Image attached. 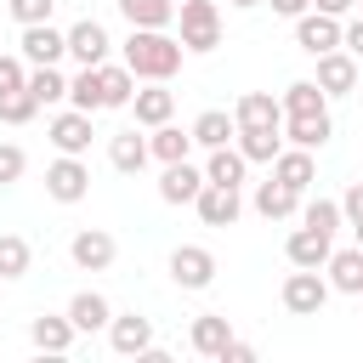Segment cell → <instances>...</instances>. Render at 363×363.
Returning a JSON list of instances; mask_svg holds the SVG:
<instances>
[{
  "instance_id": "cell-44",
  "label": "cell",
  "mask_w": 363,
  "mask_h": 363,
  "mask_svg": "<svg viewBox=\"0 0 363 363\" xmlns=\"http://www.w3.org/2000/svg\"><path fill=\"white\" fill-rule=\"evenodd\" d=\"M346 45H352V51H357V57H363V17H357V23H352V28H346Z\"/></svg>"
},
{
  "instance_id": "cell-22",
  "label": "cell",
  "mask_w": 363,
  "mask_h": 363,
  "mask_svg": "<svg viewBox=\"0 0 363 363\" xmlns=\"http://www.w3.org/2000/svg\"><path fill=\"white\" fill-rule=\"evenodd\" d=\"M233 130H238V119H233V113H221V108H210V113H199V119H193V142H204V147H221Z\"/></svg>"
},
{
  "instance_id": "cell-37",
  "label": "cell",
  "mask_w": 363,
  "mask_h": 363,
  "mask_svg": "<svg viewBox=\"0 0 363 363\" xmlns=\"http://www.w3.org/2000/svg\"><path fill=\"white\" fill-rule=\"evenodd\" d=\"M306 221H312V227H323V233H335V227H340V204L312 199V204H306Z\"/></svg>"
},
{
  "instance_id": "cell-48",
  "label": "cell",
  "mask_w": 363,
  "mask_h": 363,
  "mask_svg": "<svg viewBox=\"0 0 363 363\" xmlns=\"http://www.w3.org/2000/svg\"><path fill=\"white\" fill-rule=\"evenodd\" d=\"M357 85H363V68H357Z\"/></svg>"
},
{
  "instance_id": "cell-16",
  "label": "cell",
  "mask_w": 363,
  "mask_h": 363,
  "mask_svg": "<svg viewBox=\"0 0 363 363\" xmlns=\"http://www.w3.org/2000/svg\"><path fill=\"white\" fill-rule=\"evenodd\" d=\"M295 199H301V187H289L284 176H267V182L255 187V210H261V216H289Z\"/></svg>"
},
{
  "instance_id": "cell-12",
  "label": "cell",
  "mask_w": 363,
  "mask_h": 363,
  "mask_svg": "<svg viewBox=\"0 0 363 363\" xmlns=\"http://www.w3.org/2000/svg\"><path fill=\"white\" fill-rule=\"evenodd\" d=\"M68 51H74L79 62H102V57H108V28L91 23V17L74 23V28H68Z\"/></svg>"
},
{
  "instance_id": "cell-10",
  "label": "cell",
  "mask_w": 363,
  "mask_h": 363,
  "mask_svg": "<svg viewBox=\"0 0 363 363\" xmlns=\"http://www.w3.org/2000/svg\"><path fill=\"white\" fill-rule=\"evenodd\" d=\"M51 142H57L62 153H79V147H91V113H85V108H74V113H57V119H51Z\"/></svg>"
},
{
  "instance_id": "cell-17",
  "label": "cell",
  "mask_w": 363,
  "mask_h": 363,
  "mask_svg": "<svg viewBox=\"0 0 363 363\" xmlns=\"http://www.w3.org/2000/svg\"><path fill=\"white\" fill-rule=\"evenodd\" d=\"M318 85H323V91H352V85H357V62L340 57V51H323V57H318Z\"/></svg>"
},
{
  "instance_id": "cell-41",
  "label": "cell",
  "mask_w": 363,
  "mask_h": 363,
  "mask_svg": "<svg viewBox=\"0 0 363 363\" xmlns=\"http://www.w3.org/2000/svg\"><path fill=\"white\" fill-rule=\"evenodd\" d=\"M340 210L352 216V227L363 221V182H352V187H346V204H340Z\"/></svg>"
},
{
  "instance_id": "cell-9",
  "label": "cell",
  "mask_w": 363,
  "mask_h": 363,
  "mask_svg": "<svg viewBox=\"0 0 363 363\" xmlns=\"http://www.w3.org/2000/svg\"><path fill=\"white\" fill-rule=\"evenodd\" d=\"M289 261H295V267H323V261H329V233L312 227V221L295 227V233H289Z\"/></svg>"
},
{
  "instance_id": "cell-25",
  "label": "cell",
  "mask_w": 363,
  "mask_h": 363,
  "mask_svg": "<svg viewBox=\"0 0 363 363\" xmlns=\"http://www.w3.org/2000/svg\"><path fill=\"white\" fill-rule=\"evenodd\" d=\"M68 318H74V329H102L113 312H108V301H102V295H91V289H85V295H74V301H68Z\"/></svg>"
},
{
  "instance_id": "cell-26",
  "label": "cell",
  "mask_w": 363,
  "mask_h": 363,
  "mask_svg": "<svg viewBox=\"0 0 363 363\" xmlns=\"http://www.w3.org/2000/svg\"><path fill=\"white\" fill-rule=\"evenodd\" d=\"M74 340V318H34V346L40 352H68Z\"/></svg>"
},
{
  "instance_id": "cell-45",
  "label": "cell",
  "mask_w": 363,
  "mask_h": 363,
  "mask_svg": "<svg viewBox=\"0 0 363 363\" xmlns=\"http://www.w3.org/2000/svg\"><path fill=\"white\" fill-rule=\"evenodd\" d=\"M312 6H318V11H346L352 0H312Z\"/></svg>"
},
{
  "instance_id": "cell-39",
  "label": "cell",
  "mask_w": 363,
  "mask_h": 363,
  "mask_svg": "<svg viewBox=\"0 0 363 363\" xmlns=\"http://www.w3.org/2000/svg\"><path fill=\"white\" fill-rule=\"evenodd\" d=\"M17 176H23V147L0 142V182H17Z\"/></svg>"
},
{
  "instance_id": "cell-8",
  "label": "cell",
  "mask_w": 363,
  "mask_h": 363,
  "mask_svg": "<svg viewBox=\"0 0 363 363\" xmlns=\"http://www.w3.org/2000/svg\"><path fill=\"white\" fill-rule=\"evenodd\" d=\"M62 51H68V34H57L51 23H28L23 28V57L28 62H57Z\"/></svg>"
},
{
  "instance_id": "cell-43",
  "label": "cell",
  "mask_w": 363,
  "mask_h": 363,
  "mask_svg": "<svg viewBox=\"0 0 363 363\" xmlns=\"http://www.w3.org/2000/svg\"><path fill=\"white\" fill-rule=\"evenodd\" d=\"M312 0H272V11H284V17H301Z\"/></svg>"
},
{
  "instance_id": "cell-7",
  "label": "cell",
  "mask_w": 363,
  "mask_h": 363,
  "mask_svg": "<svg viewBox=\"0 0 363 363\" xmlns=\"http://www.w3.org/2000/svg\"><path fill=\"white\" fill-rule=\"evenodd\" d=\"M199 216H204L210 227H227V221H238V187L204 182V187H199Z\"/></svg>"
},
{
  "instance_id": "cell-27",
  "label": "cell",
  "mask_w": 363,
  "mask_h": 363,
  "mask_svg": "<svg viewBox=\"0 0 363 363\" xmlns=\"http://www.w3.org/2000/svg\"><path fill=\"white\" fill-rule=\"evenodd\" d=\"M170 108H176V96H170V91H159V85L136 91V119H142V125H164V119H170Z\"/></svg>"
},
{
  "instance_id": "cell-19",
  "label": "cell",
  "mask_w": 363,
  "mask_h": 363,
  "mask_svg": "<svg viewBox=\"0 0 363 363\" xmlns=\"http://www.w3.org/2000/svg\"><path fill=\"white\" fill-rule=\"evenodd\" d=\"M74 261H79V267H91V272H96V267H108V261H113V238H108L102 227H85V233L74 238Z\"/></svg>"
},
{
  "instance_id": "cell-31",
  "label": "cell",
  "mask_w": 363,
  "mask_h": 363,
  "mask_svg": "<svg viewBox=\"0 0 363 363\" xmlns=\"http://www.w3.org/2000/svg\"><path fill=\"white\" fill-rule=\"evenodd\" d=\"M244 142V159H278V125H250V130H238Z\"/></svg>"
},
{
  "instance_id": "cell-42",
  "label": "cell",
  "mask_w": 363,
  "mask_h": 363,
  "mask_svg": "<svg viewBox=\"0 0 363 363\" xmlns=\"http://www.w3.org/2000/svg\"><path fill=\"white\" fill-rule=\"evenodd\" d=\"M221 357H227V363H244V357H255V352H250L244 340H227V352H221Z\"/></svg>"
},
{
  "instance_id": "cell-36",
  "label": "cell",
  "mask_w": 363,
  "mask_h": 363,
  "mask_svg": "<svg viewBox=\"0 0 363 363\" xmlns=\"http://www.w3.org/2000/svg\"><path fill=\"white\" fill-rule=\"evenodd\" d=\"M102 91H108V108L130 102V68H108L102 62Z\"/></svg>"
},
{
  "instance_id": "cell-40",
  "label": "cell",
  "mask_w": 363,
  "mask_h": 363,
  "mask_svg": "<svg viewBox=\"0 0 363 363\" xmlns=\"http://www.w3.org/2000/svg\"><path fill=\"white\" fill-rule=\"evenodd\" d=\"M17 85H28L23 62H17V57H0V96H6V91H17Z\"/></svg>"
},
{
  "instance_id": "cell-35",
  "label": "cell",
  "mask_w": 363,
  "mask_h": 363,
  "mask_svg": "<svg viewBox=\"0 0 363 363\" xmlns=\"http://www.w3.org/2000/svg\"><path fill=\"white\" fill-rule=\"evenodd\" d=\"M34 108H40V102H34V91H28V85H17V91H6V96H0V119H11V125H23Z\"/></svg>"
},
{
  "instance_id": "cell-20",
  "label": "cell",
  "mask_w": 363,
  "mask_h": 363,
  "mask_svg": "<svg viewBox=\"0 0 363 363\" xmlns=\"http://www.w3.org/2000/svg\"><path fill=\"white\" fill-rule=\"evenodd\" d=\"M329 130H335L329 108H323V113H289V136H295V147H318V142H329Z\"/></svg>"
},
{
  "instance_id": "cell-14",
  "label": "cell",
  "mask_w": 363,
  "mask_h": 363,
  "mask_svg": "<svg viewBox=\"0 0 363 363\" xmlns=\"http://www.w3.org/2000/svg\"><path fill=\"white\" fill-rule=\"evenodd\" d=\"M68 96H74V108H85V113L108 108V91H102V62H85V74H79V79H68Z\"/></svg>"
},
{
  "instance_id": "cell-33",
  "label": "cell",
  "mask_w": 363,
  "mask_h": 363,
  "mask_svg": "<svg viewBox=\"0 0 363 363\" xmlns=\"http://www.w3.org/2000/svg\"><path fill=\"white\" fill-rule=\"evenodd\" d=\"M119 11L136 23V28H159L170 17V0H119Z\"/></svg>"
},
{
  "instance_id": "cell-3",
  "label": "cell",
  "mask_w": 363,
  "mask_h": 363,
  "mask_svg": "<svg viewBox=\"0 0 363 363\" xmlns=\"http://www.w3.org/2000/svg\"><path fill=\"white\" fill-rule=\"evenodd\" d=\"M85 187H91V170L68 153V159H57L51 170H45V193L51 199H62V204H74V199H85Z\"/></svg>"
},
{
  "instance_id": "cell-29",
  "label": "cell",
  "mask_w": 363,
  "mask_h": 363,
  "mask_svg": "<svg viewBox=\"0 0 363 363\" xmlns=\"http://www.w3.org/2000/svg\"><path fill=\"white\" fill-rule=\"evenodd\" d=\"M28 91H34V102H57V96H68V79H62L51 62H34V74H28Z\"/></svg>"
},
{
  "instance_id": "cell-47",
  "label": "cell",
  "mask_w": 363,
  "mask_h": 363,
  "mask_svg": "<svg viewBox=\"0 0 363 363\" xmlns=\"http://www.w3.org/2000/svg\"><path fill=\"white\" fill-rule=\"evenodd\" d=\"M233 6H255V0H233Z\"/></svg>"
},
{
  "instance_id": "cell-5",
  "label": "cell",
  "mask_w": 363,
  "mask_h": 363,
  "mask_svg": "<svg viewBox=\"0 0 363 363\" xmlns=\"http://www.w3.org/2000/svg\"><path fill=\"white\" fill-rule=\"evenodd\" d=\"M323 295H329V284L318 278V267H301V272L284 278V306H289V312H318Z\"/></svg>"
},
{
  "instance_id": "cell-38",
  "label": "cell",
  "mask_w": 363,
  "mask_h": 363,
  "mask_svg": "<svg viewBox=\"0 0 363 363\" xmlns=\"http://www.w3.org/2000/svg\"><path fill=\"white\" fill-rule=\"evenodd\" d=\"M11 17L28 28V23H51V0H11Z\"/></svg>"
},
{
  "instance_id": "cell-32",
  "label": "cell",
  "mask_w": 363,
  "mask_h": 363,
  "mask_svg": "<svg viewBox=\"0 0 363 363\" xmlns=\"http://www.w3.org/2000/svg\"><path fill=\"white\" fill-rule=\"evenodd\" d=\"M17 272H28V238L0 233V278H17Z\"/></svg>"
},
{
  "instance_id": "cell-34",
  "label": "cell",
  "mask_w": 363,
  "mask_h": 363,
  "mask_svg": "<svg viewBox=\"0 0 363 363\" xmlns=\"http://www.w3.org/2000/svg\"><path fill=\"white\" fill-rule=\"evenodd\" d=\"M187 142H193V136H182V130H170V125H164V130H153V142H147V147H153L164 164H176V159H187Z\"/></svg>"
},
{
  "instance_id": "cell-13",
  "label": "cell",
  "mask_w": 363,
  "mask_h": 363,
  "mask_svg": "<svg viewBox=\"0 0 363 363\" xmlns=\"http://www.w3.org/2000/svg\"><path fill=\"white\" fill-rule=\"evenodd\" d=\"M329 278H335V289H346V295H363V244H352V250H335V255H329Z\"/></svg>"
},
{
  "instance_id": "cell-18",
  "label": "cell",
  "mask_w": 363,
  "mask_h": 363,
  "mask_svg": "<svg viewBox=\"0 0 363 363\" xmlns=\"http://www.w3.org/2000/svg\"><path fill=\"white\" fill-rule=\"evenodd\" d=\"M233 119H238V130H250V125H278V102H272L267 91H244L238 108H233Z\"/></svg>"
},
{
  "instance_id": "cell-6",
  "label": "cell",
  "mask_w": 363,
  "mask_h": 363,
  "mask_svg": "<svg viewBox=\"0 0 363 363\" xmlns=\"http://www.w3.org/2000/svg\"><path fill=\"white\" fill-rule=\"evenodd\" d=\"M295 40L312 51V57H323V51H335L340 45V28H335V11H301V23H295Z\"/></svg>"
},
{
  "instance_id": "cell-28",
  "label": "cell",
  "mask_w": 363,
  "mask_h": 363,
  "mask_svg": "<svg viewBox=\"0 0 363 363\" xmlns=\"http://www.w3.org/2000/svg\"><path fill=\"white\" fill-rule=\"evenodd\" d=\"M147 340H153L147 335V318H136V312L130 318H113V352H147Z\"/></svg>"
},
{
  "instance_id": "cell-1",
  "label": "cell",
  "mask_w": 363,
  "mask_h": 363,
  "mask_svg": "<svg viewBox=\"0 0 363 363\" xmlns=\"http://www.w3.org/2000/svg\"><path fill=\"white\" fill-rule=\"evenodd\" d=\"M176 62H182V45L164 40L159 28H136V34L125 40V68H130V74L164 79V74H176Z\"/></svg>"
},
{
  "instance_id": "cell-23",
  "label": "cell",
  "mask_w": 363,
  "mask_h": 363,
  "mask_svg": "<svg viewBox=\"0 0 363 363\" xmlns=\"http://www.w3.org/2000/svg\"><path fill=\"white\" fill-rule=\"evenodd\" d=\"M272 176H284L289 187H306V182H312V153H306V147H278Z\"/></svg>"
},
{
  "instance_id": "cell-46",
  "label": "cell",
  "mask_w": 363,
  "mask_h": 363,
  "mask_svg": "<svg viewBox=\"0 0 363 363\" xmlns=\"http://www.w3.org/2000/svg\"><path fill=\"white\" fill-rule=\"evenodd\" d=\"M357 244H363V221H357Z\"/></svg>"
},
{
  "instance_id": "cell-24",
  "label": "cell",
  "mask_w": 363,
  "mask_h": 363,
  "mask_svg": "<svg viewBox=\"0 0 363 363\" xmlns=\"http://www.w3.org/2000/svg\"><path fill=\"white\" fill-rule=\"evenodd\" d=\"M147 153H153V147H147L136 130H119V136L108 142V159H113L119 170H142V159H147Z\"/></svg>"
},
{
  "instance_id": "cell-21",
  "label": "cell",
  "mask_w": 363,
  "mask_h": 363,
  "mask_svg": "<svg viewBox=\"0 0 363 363\" xmlns=\"http://www.w3.org/2000/svg\"><path fill=\"white\" fill-rule=\"evenodd\" d=\"M227 340H233V329H227V318H216V312H204V318L193 323V346H199L204 357H221V352H227Z\"/></svg>"
},
{
  "instance_id": "cell-11",
  "label": "cell",
  "mask_w": 363,
  "mask_h": 363,
  "mask_svg": "<svg viewBox=\"0 0 363 363\" xmlns=\"http://www.w3.org/2000/svg\"><path fill=\"white\" fill-rule=\"evenodd\" d=\"M199 187H204V170H199V164H187V159L164 164V182H159V193H164L170 204H182V199H199Z\"/></svg>"
},
{
  "instance_id": "cell-4",
  "label": "cell",
  "mask_w": 363,
  "mask_h": 363,
  "mask_svg": "<svg viewBox=\"0 0 363 363\" xmlns=\"http://www.w3.org/2000/svg\"><path fill=\"white\" fill-rule=\"evenodd\" d=\"M210 272H216V255H210V250H199V244H182V250L170 255V278H176L182 289H204V284H210Z\"/></svg>"
},
{
  "instance_id": "cell-2",
  "label": "cell",
  "mask_w": 363,
  "mask_h": 363,
  "mask_svg": "<svg viewBox=\"0 0 363 363\" xmlns=\"http://www.w3.org/2000/svg\"><path fill=\"white\" fill-rule=\"evenodd\" d=\"M216 40H221V11H216V0H182V45L210 51Z\"/></svg>"
},
{
  "instance_id": "cell-30",
  "label": "cell",
  "mask_w": 363,
  "mask_h": 363,
  "mask_svg": "<svg viewBox=\"0 0 363 363\" xmlns=\"http://www.w3.org/2000/svg\"><path fill=\"white\" fill-rule=\"evenodd\" d=\"M284 113H323V85L295 79V85L284 91Z\"/></svg>"
},
{
  "instance_id": "cell-15",
  "label": "cell",
  "mask_w": 363,
  "mask_h": 363,
  "mask_svg": "<svg viewBox=\"0 0 363 363\" xmlns=\"http://www.w3.org/2000/svg\"><path fill=\"white\" fill-rule=\"evenodd\" d=\"M244 164H250V159H244V147H227V142H221V147L210 153V164H204V182L238 187V182H244Z\"/></svg>"
}]
</instances>
